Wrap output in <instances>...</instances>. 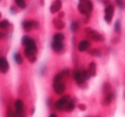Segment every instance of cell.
<instances>
[{
  "label": "cell",
  "instance_id": "obj_1",
  "mask_svg": "<svg viewBox=\"0 0 125 117\" xmlns=\"http://www.w3.org/2000/svg\"><path fill=\"white\" fill-rule=\"evenodd\" d=\"M86 32V34L87 35V37L91 39L93 41H95V42H103L104 40V38L101 33H98L97 31L95 30H93L92 28H87L85 29Z\"/></svg>",
  "mask_w": 125,
  "mask_h": 117
},
{
  "label": "cell",
  "instance_id": "obj_2",
  "mask_svg": "<svg viewBox=\"0 0 125 117\" xmlns=\"http://www.w3.org/2000/svg\"><path fill=\"white\" fill-rule=\"evenodd\" d=\"M69 101H70V95L63 96L55 103V108L59 111H63V110H65V107H66L67 103H69Z\"/></svg>",
  "mask_w": 125,
  "mask_h": 117
},
{
  "label": "cell",
  "instance_id": "obj_3",
  "mask_svg": "<svg viewBox=\"0 0 125 117\" xmlns=\"http://www.w3.org/2000/svg\"><path fill=\"white\" fill-rule=\"evenodd\" d=\"M115 8L112 4H110V5L106 6L105 9H104V21L107 24H111V21H112V17L113 15H114Z\"/></svg>",
  "mask_w": 125,
  "mask_h": 117
},
{
  "label": "cell",
  "instance_id": "obj_4",
  "mask_svg": "<svg viewBox=\"0 0 125 117\" xmlns=\"http://www.w3.org/2000/svg\"><path fill=\"white\" fill-rule=\"evenodd\" d=\"M15 108L17 117H26V113L24 110V103L21 99H17L15 102Z\"/></svg>",
  "mask_w": 125,
  "mask_h": 117
},
{
  "label": "cell",
  "instance_id": "obj_5",
  "mask_svg": "<svg viewBox=\"0 0 125 117\" xmlns=\"http://www.w3.org/2000/svg\"><path fill=\"white\" fill-rule=\"evenodd\" d=\"M53 90L56 92V94L57 95H62V93L65 91V89H66V86L62 82H59V83H53Z\"/></svg>",
  "mask_w": 125,
  "mask_h": 117
},
{
  "label": "cell",
  "instance_id": "obj_6",
  "mask_svg": "<svg viewBox=\"0 0 125 117\" xmlns=\"http://www.w3.org/2000/svg\"><path fill=\"white\" fill-rule=\"evenodd\" d=\"M115 98H116V94H115V92L111 91V92L108 93V94H106L105 96H104V99H103V101H102V104L104 105V106H109V105L114 101Z\"/></svg>",
  "mask_w": 125,
  "mask_h": 117
},
{
  "label": "cell",
  "instance_id": "obj_7",
  "mask_svg": "<svg viewBox=\"0 0 125 117\" xmlns=\"http://www.w3.org/2000/svg\"><path fill=\"white\" fill-rule=\"evenodd\" d=\"M9 62L5 57H0V73L6 74L9 70Z\"/></svg>",
  "mask_w": 125,
  "mask_h": 117
},
{
  "label": "cell",
  "instance_id": "obj_8",
  "mask_svg": "<svg viewBox=\"0 0 125 117\" xmlns=\"http://www.w3.org/2000/svg\"><path fill=\"white\" fill-rule=\"evenodd\" d=\"M52 48L56 53H61L64 50V45L62 42H57V41H53L52 43Z\"/></svg>",
  "mask_w": 125,
  "mask_h": 117
},
{
  "label": "cell",
  "instance_id": "obj_9",
  "mask_svg": "<svg viewBox=\"0 0 125 117\" xmlns=\"http://www.w3.org/2000/svg\"><path fill=\"white\" fill-rule=\"evenodd\" d=\"M37 51H38L37 46H27L25 47L24 54L28 58H30V57L36 55Z\"/></svg>",
  "mask_w": 125,
  "mask_h": 117
},
{
  "label": "cell",
  "instance_id": "obj_10",
  "mask_svg": "<svg viewBox=\"0 0 125 117\" xmlns=\"http://www.w3.org/2000/svg\"><path fill=\"white\" fill-rule=\"evenodd\" d=\"M74 79H75V82H76L79 86L83 85L86 81L85 79L83 78V76H82V72H81V71H78V70H76V71L74 72Z\"/></svg>",
  "mask_w": 125,
  "mask_h": 117
},
{
  "label": "cell",
  "instance_id": "obj_11",
  "mask_svg": "<svg viewBox=\"0 0 125 117\" xmlns=\"http://www.w3.org/2000/svg\"><path fill=\"white\" fill-rule=\"evenodd\" d=\"M91 46V43L88 40H82L78 45V50L80 52H84L89 49Z\"/></svg>",
  "mask_w": 125,
  "mask_h": 117
},
{
  "label": "cell",
  "instance_id": "obj_12",
  "mask_svg": "<svg viewBox=\"0 0 125 117\" xmlns=\"http://www.w3.org/2000/svg\"><path fill=\"white\" fill-rule=\"evenodd\" d=\"M61 8H62V1L61 0H55V2L50 7V11L52 14H54V13L60 10Z\"/></svg>",
  "mask_w": 125,
  "mask_h": 117
},
{
  "label": "cell",
  "instance_id": "obj_13",
  "mask_svg": "<svg viewBox=\"0 0 125 117\" xmlns=\"http://www.w3.org/2000/svg\"><path fill=\"white\" fill-rule=\"evenodd\" d=\"M52 23H53L55 28L57 30H62L65 28V23L63 22L61 19H59V18L54 19L53 21H52Z\"/></svg>",
  "mask_w": 125,
  "mask_h": 117
},
{
  "label": "cell",
  "instance_id": "obj_14",
  "mask_svg": "<svg viewBox=\"0 0 125 117\" xmlns=\"http://www.w3.org/2000/svg\"><path fill=\"white\" fill-rule=\"evenodd\" d=\"M79 3H83L87 7V10L88 11V13H90L94 10V4H93L92 0H79Z\"/></svg>",
  "mask_w": 125,
  "mask_h": 117
},
{
  "label": "cell",
  "instance_id": "obj_15",
  "mask_svg": "<svg viewBox=\"0 0 125 117\" xmlns=\"http://www.w3.org/2000/svg\"><path fill=\"white\" fill-rule=\"evenodd\" d=\"M96 69H97V66L94 62H91L88 66V73L90 74L91 77H94L96 75Z\"/></svg>",
  "mask_w": 125,
  "mask_h": 117
},
{
  "label": "cell",
  "instance_id": "obj_16",
  "mask_svg": "<svg viewBox=\"0 0 125 117\" xmlns=\"http://www.w3.org/2000/svg\"><path fill=\"white\" fill-rule=\"evenodd\" d=\"M102 91L104 95L111 92V85L110 82H104L102 86Z\"/></svg>",
  "mask_w": 125,
  "mask_h": 117
},
{
  "label": "cell",
  "instance_id": "obj_17",
  "mask_svg": "<svg viewBox=\"0 0 125 117\" xmlns=\"http://www.w3.org/2000/svg\"><path fill=\"white\" fill-rule=\"evenodd\" d=\"M78 10L82 15H85V16H87V15L90 14V13H88V11H87V7H86V5L83 4V3H79Z\"/></svg>",
  "mask_w": 125,
  "mask_h": 117
},
{
  "label": "cell",
  "instance_id": "obj_18",
  "mask_svg": "<svg viewBox=\"0 0 125 117\" xmlns=\"http://www.w3.org/2000/svg\"><path fill=\"white\" fill-rule=\"evenodd\" d=\"M22 28L24 31L29 32L33 29V26H32V21H22Z\"/></svg>",
  "mask_w": 125,
  "mask_h": 117
},
{
  "label": "cell",
  "instance_id": "obj_19",
  "mask_svg": "<svg viewBox=\"0 0 125 117\" xmlns=\"http://www.w3.org/2000/svg\"><path fill=\"white\" fill-rule=\"evenodd\" d=\"M88 54L93 57H100L102 56V53L101 51L99 50V49H96V48H94V49H91V50H88Z\"/></svg>",
  "mask_w": 125,
  "mask_h": 117
},
{
  "label": "cell",
  "instance_id": "obj_20",
  "mask_svg": "<svg viewBox=\"0 0 125 117\" xmlns=\"http://www.w3.org/2000/svg\"><path fill=\"white\" fill-rule=\"evenodd\" d=\"M75 108V103L73 100H70L69 101V103H67L66 107H65V110L64 111H67V112H71L74 108Z\"/></svg>",
  "mask_w": 125,
  "mask_h": 117
},
{
  "label": "cell",
  "instance_id": "obj_21",
  "mask_svg": "<svg viewBox=\"0 0 125 117\" xmlns=\"http://www.w3.org/2000/svg\"><path fill=\"white\" fill-rule=\"evenodd\" d=\"M114 30L117 34H120L122 33V25H121V21L120 20H116V22L114 24Z\"/></svg>",
  "mask_w": 125,
  "mask_h": 117
},
{
  "label": "cell",
  "instance_id": "obj_22",
  "mask_svg": "<svg viewBox=\"0 0 125 117\" xmlns=\"http://www.w3.org/2000/svg\"><path fill=\"white\" fill-rule=\"evenodd\" d=\"M64 39V35L61 33H57L56 34H54L53 36V41H57V42H62Z\"/></svg>",
  "mask_w": 125,
  "mask_h": 117
},
{
  "label": "cell",
  "instance_id": "obj_23",
  "mask_svg": "<svg viewBox=\"0 0 125 117\" xmlns=\"http://www.w3.org/2000/svg\"><path fill=\"white\" fill-rule=\"evenodd\" d=\"M64 75L62 74V72L58 73L57 75H55V77L53 78V83H59V82H62V79H63Z\"/></svg>",
  "mask_w": 125,
  "mask_h": 117
},
{
  "label": "cell",
  "instance_id": "obj_24",
  "mask_svg": "<svg viewBox=\"0 0 125 117\" xmlns=\"http://www.w3.org/2000/svg\"><path fill=\"white\" fill-rule=\"evenodd\" d=\"M14 59H15V62H16L17 64H19V65L22 64V62H23V58H22V57H21V54H20V53H15V55H14Z\"/></svg>",
  "mask_w": 125,
  "mask_h": 117
},
{
  "label": "cell",
  "instance_id": "obj_25",
  "mask_svg": "<svg viewBox=\"0 0 125 117\" xmlns=\"http://www.w3.org/2000/svg\"><path fill=\"white\" fill-rule=\"evenodd\" d=\"M10 21L8 20H3L0 21V29H7L10 27Z\"/></svg>",
  "mask_w": 125,
  "mask_h": 117
},
{
  "label": "cell",
  "instance_id": "obj_26",
  "mask_svg": "<svg viewBox=\"0 0 125 117\" xmlns=\"http://www.w3.org/2000/svg\"><path fill=\"white\" fill-rule=\"evenodd\" d=\"M70 29L73 33H75V32L78 31L79 29V23L77 22L76 21H74L71 22V25H70Z\"/></svg>",
  "mask_w": 125,
  "mask_h": 117
},
{
  "label": "cell",
  "instance_id": "obj_27",
  "mask_svg": "<svg viewBox=\"0 0 125 117\" xmlns=\"http://www.w3.org/2000/svg\"><path fill=\"white\" fill-rule=\"evenodd\" d=\"M115 3L120 10L125 9V0H115Z\"/></svg>",
  "mask_w": 125,
  "mask_h": 117
},
{
  "label": "cell",
  "instance_id": "obj_28",
  "mask_svg": "<svg viewBox=\"0 0 125 117\" xmlns=\"http://www.w3.org/2000/svg\"><path fill=\"white\" fill-rule=\"evenodd\" d=\"M7 117H17L16 111H14V110H13V108H11L10 106L8 107V109H7Z\"/></svg>",
  "mask_w": 125,
  "mask_h": 117
},
{
  "label": "cell",
  "instance_id": "obj_29",
  "mask_svg": "<svg viewBox=\"0 0 125 117\" xmlns=\"http://www.w3.org/2000/svg\"><path fill=\"white\" fill-rule=\"evenodd\" d=\"M16 5L20 8V9H25L26 8V3H25L24 0H15Z\"/></svg>",
  "mask_w": 125,
  "mask_h": 117
},
{
  "label": "cell",
  "instance_id": "obj_30",
  "mask_svg": "<svg viewBox=\"0 0 125 117\" xmlns=\"http://www.w3.org/2000/svg\"><path fill=\"white\" fill-rule=\"evenodd\" d=\"M30 39H31V37L28 36V35H24V36L22 37V39H21V45L26 47Z\"/></svg>",
  "mask_w": 125,
  "mask_h": 117
},
{
  "label": "cell",
  "instance_id": "obj_31",
  "mask_svg": "<svg viewBox=\"0 0 125 117\" xmlns=\"http://www.w3.org/2000/svg\"><path fill=\"white\" fill-rule=\"evenodd\" d=\"M81 72H82V74L84 79H85V80H87V79H89L91 78V75L88 73V70H82V71H81Z\"/></svg>",
  "mask_w": 125,
  "mask_h": 117
},
{
  "label": "cell",
  "instance_id": "obj_32",
  "mask_svg": "<svg viewBox=\"0 0 125 117\" xmlns=\"http://www.w3.org/2000/svg\"><path fill=\"white\" fill-rule=\"evenodd\" d=\"M32 21V26H33V29H38L40 28V23L35 20H31Z\"/></svg>",
  "mask_w": 125,
  "mask_h": 117
},
{
  "label": "cell",
  "instance_id": "obj_33",
  "mask_svg": "<svg viewBox=\"0 0 125 117\" xmlns=\"http://www.w3.org/2000/svg\"><path fill=\"white\" fill-rule=\"evenodd\" d=\"M62 74L64 75V77H67V76H69L70 75V70L69 68H64L63 70L62 71Z\"/></svg>",
  "mask_w": 125,
  "mask_h": 117
},
{
  "label": "cell",
  "instance_id": "obj_34",
  "mask_svg": "<svg viewBox=\"0 0 125 117\" xmlns=\"http://www.w3.org/2000/svg\"><path fill=\"white\" fill-rule=\"evenodd\" d=\"M78 108H79V109L82 110V111H85L86 108H87V107H86V105L84 104V103H82V104H79Z\"/></svg>",
  "mask_w": 125,
  "mask_h": 117
},
{
  "label": "cell",
  "instance_id": "obj_35",
  "mask_svg": "<svg viewBox=\"0 0 125 117\" xmlns=\"http://www.w3.org/2000/svg\"><path fill=\"white\" fill-rule=\"evenodd\" d=\"M28 60H29V62H31V63H34V62H36V60H37L36 56H33V57H30V58H28Z\"/></svg>",
  "mask_w": 125,
  "mask_h": 117
},
{
  "label": "cell",
  "instance_id": "obj_36",
  "mask_svg": "<svg viewBox=\"0 0 125 117\" xmlns=\"http://www.w3.org/2000/svg\"><path fill=\"white\" fill-rule=\"evenodd\" d=\"M10 13L13 15H16V13H17V10H16V9L14 7V6H11L10 7Z\"/></svg>",
  "mask_w": 125,
  "mask_h": 117
},
{
  "label": "cell",
  "instance_id": "obj_37",
  "mask_svg": "<svg viewBox=\"0 0 125 117\" xmlns=\"http://www.w3.org/2000/svg\"><path fill=\"white\" fill-rule=\"evenodd\" d=\"M103 3H104V5H106V6H108V5H110V4H111L110 0H104V1H103Z\"/></svg>",
  "mask_w": 125,
  "mask_h": 117
},
{
  "label": "cell",
  "instance_id": "obj_38",
  "mask_svg": "<svg viewBox=\"0 0 125 117\" xmlns=\"http://www.w3.org/2000/svg\"><path fill=\"white\" fill-rule=\"evenodd\" d=\"M64 16V13L62 12V11H61V12H59V14H58V18L59 19H61V18H62Z\"/></svg>",
  "mask_w": 125,
  "mask_h": 117
},
{
  "label": "cell",
  "instance_id": "obj_39",
  "mask_svg": "<svg viewBox=\"0 0 125 117\" xmlns=\"http://www.w3.org/2000/svg\"><path fill=\"white\" fill-rule=\"evenodd\" d=\"M4 36H5V34L4 33H2V32H0V39H2L3 38H4Z\"/></svg>",
  "mask_w": 125,
  "mask_h": 117
},
{
  "label": "cell",
  "instance_id": "obj_40",
  "mask_svg": "<svg viewBox=\"0 0 125 117\" xmlns=\"http://www.w3.org/2000/svg\"><path fill=\"white\" fill-rule=\"evenodd\" d=\"M49 117H57V115H56L55 113H52V114H51L50 116H49Z\"/></svg>",
  "mask_w": 125,
  "mask_h": 117
},
{
  "label": "cell",
  "instance_id": "obj_41",
  "mask_svg": "<svg viewBox=\"0 0 125 117\" xmlns=\"http://www.w3.org/2000/svg\"><path fill=\"white\" fill-rule=\"evenodd\" d=\"M41 5H44V0H41Z\"/></svg>",
  "mask_w": 125,
  "mask_h": 117
},
{
  "label": "cell",
  "instance_id": "obj_42",
  "mask_svg": "<svg viewBox=\"0 0 125 117\" xmlns=\"http://www.w3.org/2000/svg\"><path fill=\"white\" fill-rule=\"evenodd\" d=\"M1 16H2V14H1V12H0V18H1Z\"/></svg>",
  "mask_w": 125,
  "mask_h": 117
},
{
  "label": "cell",
  "instance_id": "obj_43",
  "mask_svg": "<svg viewBox=\"0 0 125 117\" xmlns=\"http://www.w3.org/2000/svg\"><path fill=\"white\" fill-rule=\"evenodd\" d=\"M124 98H125V92H124Z\"/></svg>",
  "mask_w": 125,
  "mask_h": 117
},
{
  "label": "cell",
  "instance_id": "obj_44",
  "mask_svg": "<svg viewBox=\"0 0 125 117\" xmlns=\"http://www.w3.org/2000/svg\"><path fill=\"white\" fill-rule=\"evenodd\" d=\"M96 117H100V116H96Z\"/></svg>",
  "mask_w": 125,
  "mask_h": 117
},
{
  "label": "cell",
  "instance_id": "obj_45",
  "mask_svg": "<svg viewBox=\"0 0 125 117\" xmlns=\"http://www.w3.org/2000/svg\"><path fill=\"white\" fill-rule=\"evenodd\" d=\"M87 117H91V116H87Z\"/></svg>",
  "mask_w": 125,
  "mask_h": 117
},
{
  "label": "cell",
  "instance_id": "obj_46",
  "mask_svg": "<svg viewBox=\"0 0 125 117\" xmlns=\"http://www.w3.org/2000/svg\"><path fill=\"white\" fill-rule=\"evenodd\" d=\"M0 2H1V0H0Z\"/></svg>",
  "mask_w": 125,
  "mask_h": 117
},
{
  "label": "cell",
  "instance_id": "obj_47",
  "mask_svg": "<svg viewBox=\"0 0 125 117\" xmlns=\"http://www.w3.org/2000/svg\"><path fill=\"white\" fill-rule=\"evenodd\" d=\"M101 1H102V0H101ZM103 1H104V0H103Z\"/></svg>",
  "mask_w": 125,
  "mask_h": 117
}]
</instances>
